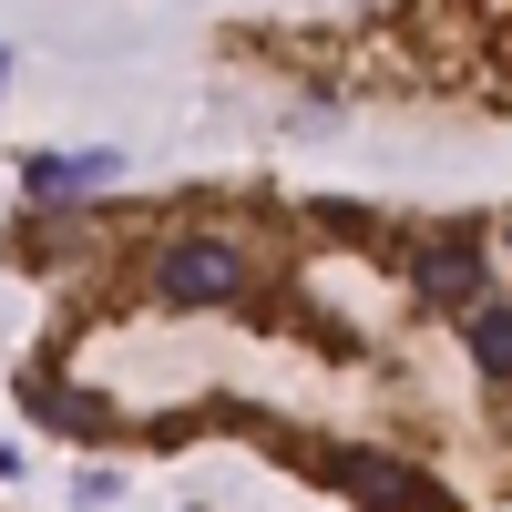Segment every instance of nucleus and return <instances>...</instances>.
Masks as SVG:
<instances>
[{"instance_id":"nucleus-1","label":"nucleus","mask_w":512,"mask_h":512,"mask_svg":"<svg viewBox=\"0 0 512 512\" xmlns=\"http://www.w3.org/2000/svg\"><path fill=\"white\" fill-rule=\"evenodd\" d=\"M154 297H164V308H236V297H246V246L175 236V246L154 256Z\"/></svg>"},{"instance_id":"nucleus-2","label":"nucleus","mask_w":512,"mask_h":512,"mask_svg":"<svg viewBox=\"0 0 512 512\" xmlns=\"http://www.w3.org/2000/svg\"><path fill=\"white\" fill-rule=\"evenodd\" d=\"M318 472L349 492L359 512H451V492L420 472V461H390V451H328Z\"/></svg>"},{"instance_id":"nucleus-3","label":"nucleus","mask_w":512,"mask_h":512,"mask_svg":"<svg viewBox=\"0 0 512 512\" xmlns=\"http://www.w3.org/2000/svg\"><path fill=\"white\" fill-rule=\"evenodd\" d=\"M410 287L431 297V308H461V318H472L482 297H492V267H482V246L451 226V236H420V246H410Z\"/></svg>"},{"instance_id":"nucleus-4","label":"nucleus","mask_w":512,"mask_h":512,"mask_svg":"<svg viewBox=\"0 0 512 512\" xmlns=\"http://www.w3.org/2000/svg\"><path fill=\"white\" fill-rule=\"evenodd\" d=\"M461 328H472V369L492 379V390H512V297H482Z\"/></svg>"},{"instance_id":"nucleus-5","label":"nucleus","mask_w":512,"mask_h":512,"mask_svg":"<svg viewBox=\"0 0 512 512\" xmlns=\"http://www.w3.org/2000/svg\"><path fill=\"white\" fill-rule=\"evenodd\" d=\"M0 82H11V52H0Z\"/></svg>"},{"instance_id":"nucleus-6","label":"nucleus","mask_w":512,"mask_h":512,"mask_svg":"<svg viewBox=\"0 0 512 512\" xmlns=\"http://www.w3.org/2000/svg\"><path fill=\"white\" fill-rule=\"evenodd\" d=\"M502 246H512V226H502Z\"/></svg>"}]
</instances>
